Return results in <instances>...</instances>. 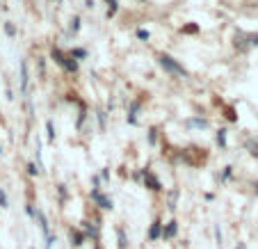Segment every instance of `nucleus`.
I'll use <instances>...</instances> for the list:
<instances>
[{"label": "nucleus", "instance_id": "f257e3e1", "mask_svg": "<svg viewBox=\"0 0 258 249\" xmlns=\"http://www.w3.org/2000/svg\"><path fill=\"white\" fill-rule=\"evenodd\" d=\"M160 67L165 71H169L171 76H187V71L183 69V64H178L171 55H160Z\"/></svg>", "mask_w": 258, "mask_h": 249}, {"label": "nucleus", "instance_id": "f03ea898", "mask_svg": "<svg viewBox=\"0 0 258 249\" xmlns=\"http://www.w3.org/2000/svg\"><path fill=\"white\" fill-rule=\"evenodd\" d=\"M53 59L59 64V67L67 69V71H76V69H78V62H76V57H67V55H64L62 50H57V48L53 50Z\"/></svg>", "mask_w": 258, "mask_h": 249}, {"label": "nucleus", "instance_id": "7ed1b4c3", "mask_svg": "<svg viewBox=\"0 0 258 249\" xmlns=\"http://www.w3.org/2000/svg\"><path fill=\"white\" fill-rule=\"evenodd\" d=\"M92 197H94V201H96V204L101 206L103 210H112V199H107V197H103L98 190H94V192H92Z\"/></svg>", "mask_w": 258, "mask_h": 249}, {"label": "nucleus", "instance_id": "20e7f679", "mask_svg": "<svg viewBox=\"0 0 258 249\" xmlns=\"http://www.w3.org/2000/svg\"><path fill=\"white\" fill-rule=\"evenodd\" d=\"M69 238H71V244H73V247H80V244L87 240V235H85L80 229H71V231H69Z\"/></svg>", "mask_w": 258, "mask_h": 249}, {"label": "nucleus", "instance_id": "39448f33", "mask_svg": "<svg viewBox=\"0 0 258 249\" xmlns=\"http://www.w3.org/2000/svg\"><path fill=\"white\" fill-rule=\"evenodd\" d=\"M144 183H146L149 188H151V190H156V192H160V190H162L160 181H158V178L151 174V171H144Z\"/></svg>", "mask_w": 258, "mask_h": 249}, {"label": "nucleus", "instance_id": "423d86ee", "mask_svg": "<svg viewBox=\"0 0 258 249\" xmlns=\"http://www.w3.org/2000/svg\"><path fill=\"white\" fill-rule=\"evenodd\" d=\"M162 229H165V226H162V222H160V220L153 222L151 229H149V240H158V238H162Z\"/></svg>", "mask_w": 258, "mask_h": 249}, {"label": "nucleus", "instance_id": "0eeeda50", "mask_svg": "<svg viewBox=\"0 0 258 249\" xmlns=\"http://www.w3.org/2000/svg\"><path fill=\"white\" fill-rule=\"evenodd\" d=\"M21 92L28 94V62H21Z\"/></svg>", "mask_w": 258, "mask_h": 249}, {"label": "nucleus", "instance_id": "6e6552de", "mask_svg": "<svg viewBox=\"0 0 258 249\" xmlns=\"http://www.w3.org/2000/svg\"><path fill=\"white\" fill-rule=\"evenodd\" d=\"M178 233V222H169V224L165 226V229H162V238H174V235Z\"/></svg>", "mask_w": 258, "mask_h": 249}, {"label": "nucleus", "instance_id": "1a4fd4ad", "mask_svg": "<svg viewBox=\"0 0 258 249\" xmlns=\"http://www.w3.org/2000/svg\"><path fill=\"white\" fill-rule=\"evenodd\" d=\"M7 206H10V201H7L5 190H0V208H7Z\"/></svg>", "mask_w": 258, "mask_h": 249}, {"label": "nucleus", "instance_id": "9d476101", "mask_svg": "<svg viewBox=\"0 0 258 249\" xmlns=\"http://www.w3.org/2000/svg\"><path fill=\"white\" fill-rule=\"evenodd\" d=\"M110 3V10H107V16H112L114 12H117V0H107Z\"/></svg>", "mask_w": 258, "mask_h": 249}, {"label": "nucleus", "instance_id": "9b49d317", "mask_svg": "<svg viewBox=\"0 0 258 249\" xmlns=\"http://www.w3.org/2000/svg\"><path fill=\"white\" fill-rule=\"evenodd\" d=\"M217 142L222 144V147H224V144H226V131H219L217 133Z\"/></svg>", "mask_w": 258, "mask_h": 249}, {"label": "nucleus", "instance_id": "f8f14e48", "mask_svg": "<svg viewBox=\"0 0 258 249\" xmlns=\"http://www.w3.org/2000/svg\"><path fill=\"white\" fill-rule=\"evenodd\" d=\"M119 247L126 249V235H123V229H119Z\"/></svg>", "mask_w": 258, "mask_h": 249}, {"label": "nucleus", "instance_id": "ddd939ff", "mask_svg": "<svg viewBox=\"0 0 258 249\" xmlns=\"http://www.w3.org/2000/svg\"><path fill=\"white\" fill-rule=\"evenodd\" d=\"M46 128H48V140H50V142H53V140H55V131H53V121H48V123H46Z\"/></svg>", "mask_w": 258, "mask_h": 249}, {"label": "nucleus", "instance_id": "4468645a", "mask_svg": "<svg viewBox=\"0 0 258 249\" xmlns=\"http://www.w3.org/2000/svg\"><path fill=\"white\" fill-rule=\"evenodd\" d=\"M5 32L10 34V37H14V34H16V28H14L12 23H5Z\"/></svg>", "mask_w": 258, "mask_h": 249}, {"label": "nucleus", "instance_id": "2eb2a0df", "mask_svg": "<svg viewBox=\"0 0 258 249\" xmlns=\"http://www.w3.org/2000/svg\"><path fill=\"white\" fill-rule=\"evenodd\" d=\"M28 171H30V176H37V174H39V169H37V167H34L32 162L28 165Z\"/></svg>", "mask_w": 258, "mask_h": 249}, {"label": "nucleus", "instance_id": "dca6fc26", "mask_svg": "<svg viewBox=\"0 0 258 249\" xmlns=\"http://www.w3.org/2000/svg\"><path fill=\"white\" fill-rule=\"evenodd\" d=\"M71 57H85V50H83V48L73 50V53H71Z\"/></svg>", "mask_w": 258, "mask_h": 249}, {"label": "nucleus", "instance_id": "f3484780", "mask_svg": "<svg viewBox=\"0 0 258 249\" xmlns=\"http://www.w3.org/2000/svg\"><path fill=\"white\" fill-rule=\"evenodd\" d=\"M137 37H140V39H149V32H146V30H137Z\"/></svg>", "mask_w": 258, "mask_h": 249}, {"label": "nucleus", "instance_id": "a211bd4d", "mask_svg": "<svg viewBox=\"0 0 258 249\" xmlns=\"http://www.w3.org/2000/svg\"><path fill=\"white\" fill-rule=\"evenodd\" d=\"M71 28L78 30V28H80V19H73V21H71Z\"/></svg>", "mask_w": 258, "mask_h": 249}, {"label": "nucleus", "instance_id": "6ab92c4d", "mask_svg": "<svg viewBox=\"0 0 258 249\" xmlns=\"http://www.w3.org/2000/svg\"><path fill=\"white\" fill-rule=\"evenodd\" d=\"M94 249H101V247H98V242H96V244H94Z\"/></svg>", "mask_w": 258, "mask_h": 249}]
</instances>
